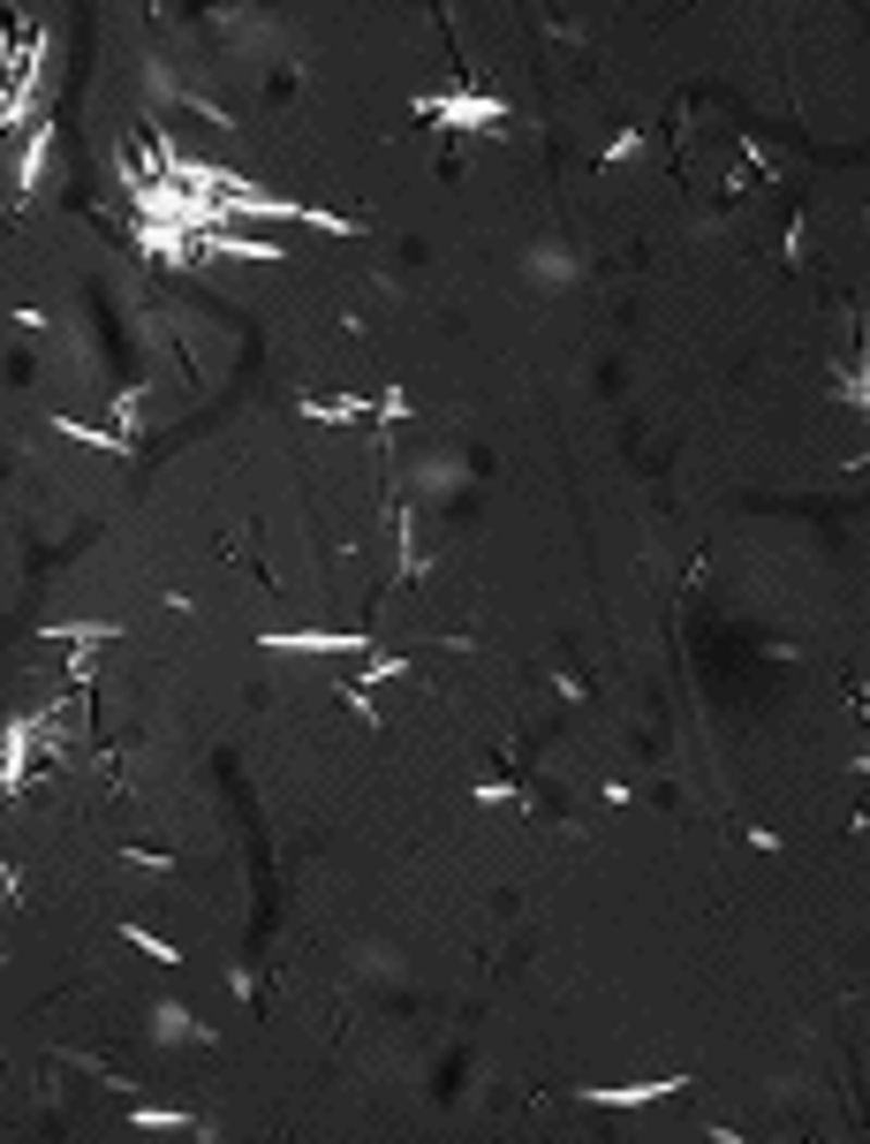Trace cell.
<instances>
[{
  "instance_id": "obj_13",
  "label": "cell",
  "mask_w": 870,
  "mask_h": 1144,
  "mask_svg": "<svg viewBox=\"0 0 870 1144\" xmlns=\"http://www.w3.org/2000/svg\"><path fill=\"white\" fill-rule=\"evenodd\" d=\"M379 417H387V425H402V417H409V394H402V387H387V394H379Z\"/></svg>"
},
{
  "instance_id": "obj_11",
  "label": "cell",
  "mask_w": 870,
  "mask_h": 1144,
  "mask_svg": "<svg viewBox=\"0 0 870 1144\" xmlns=\"http://www.w3.org/2000/svg\"><path fill=\"white\" fill-rule=\"evenodd\" d=\"M394 674H409V659L379 653V659H371V667H364V682H356V690H371V682H394Z\"/></svg>"
},
{
  "instance_id": "obj_7",
  "label": "cell",
  "mask_w": 870,
  "mask_h": 1144,
  "mask_svg": "<svg viewBox=\"0 0 870 1144\" xmlns=\"http://www.w3.org/2000/svg\"><path fill=\"white\" fill-rule=\"evenodd\" d=\"M46 637H61V645H107V637H122L114 622H53Z\"/></svg>"
},
{
  "instance_id": "obj_6",
  "label": "cell",
  "mask_w": 870,
  "mask_h": 1144,
  "mask_svg": "<svg viewBox=\"0 0 870 1144\" xmlns=\"http://www.w3.org/2000/svg\"><path fill=\"white\" fill-rule=\"evenodd\" d=\"M61 433H69V440H84V448H99V455H130V440H122V433H99V425H76V417H61Z\"/></svg>"
},
{
  "instance_id": "obj_10",
  "label": "cell",
  "mask_w": 870,
  "mask_h": 1144,
  "mask_svg": "<svg viewBox=\"0 0 870 1144\" xmlns=\"http://www.w3.org/2000/svg\"><path fill=\"white\" fill-rule=\"evenodd\" d=\"M151 1031H159V1038H205V1031H197L182 1008H159V1015H151Z\"/></svg>"
},
{
  "instance_id": "obj_9",
  "label": "cell",
  "mask_w": 870,
  "mask_h": 1144,
  "mask_svg": "<svg viewBox=\"0 0 870 1144\" xmlns=\"http://www.w3.org/2000/svg\"><path fill=\"white\" fill-rule=\"evenodd\" d=\"M130 1122L137 1130H189V1115H174V1107H130Z\"/></svg>"
},
{
  "instance_id": "obj_5",
  "label": "cell",
  "mask_w": 870,
  "mask_h": 1144,
  "mask_svg": "<svg viewBox=\"0 0 870 1144\" xmlns=\"http://www.w3.org/2000/svg\"><path fill=\"white\" fill-rule=\"evenodd\" d=\"M46 153H53V130L38 122V130L23 137V160H15V190H23V197L38 190V174H46Z\"/></svg>"
},
{
  "instance_id": "obj_12",
  "label": "cell",
  "mask_w": 870,
  "mask_h": 1144,
  "mask_svg": "<svg viewBox=\"0 0 870 1144\" xmlns=\"http://www.w3.org/2000/svg\"><path fill=\"white\" fill-rule=\"evenodd\" d=\"M538 281H568V251H538Z\"/></svg>"
},
{
  "instance_id": "obj_2",
  "label": "cell",
  "mask_w": 870,
  "mask_h": 1144,
  "mask_svg": "<svg viewBox=\"0 0 870 1144\" xmlns=\"http://www.w3.org/2000/svg\"><path fill=\"white\" fill-rule=\"evenodd\" d=\"M273 653H371V637H333V630H273Z\"/></svg>"
},
{
  "instance_id": "obj_8",
  "label": "cell",
  "mask_w": 870,
  "mask_h": 1144,
  "mask_svg": "<svg viewBox=\"0 0 870 1144\" xmlns=\"http://www.w3.org/2000/svg\"><path fill=\"white\" fill-rule=\"evenodd\" d=\"M130 948L151 956V963H182V948H174V940H159V933H145V925H130Z\"/></svg>"
},
{
  "instance_id": "obj_4",
  "label": "cell",
  "mask_w": 870,
  "mask_h": 1144,
  "mask_svg": "<svg viewBox=\"0 0 870 1144\" xmlns=\"http://www.w3.org/2000/svg\"><path fill=\"white\" fill-rule=\"evenodd\" d=\"M303 417H318V425H356V417H371V394H303Z\"/></svg>"
},
{
  "instance_id": "obj_3",
  "label": "cell",
  "mask_w": 870,
  "mask_h": 1144,
  "mask_svg": "<svg viewBox=\"0 0 870 1144\" xmlns=\"http://www.w3.org/2000/svg\"><path fill=\"white\" fill-rule=\"evenodd\" d=\"M674 1084H682V1076H674ZM674 1084H666V1076H651V1084H590L583 1099H590V1107H651V1099H666Z\"/></svg>"
},
{
  "instance_id": "obj_1",
  "label": "cell",
  "mask_w": 870,
  "mask_h": 1144,
  "mask_svg": "<svg viewBox=\"0 0 870 1144\" xmlns=\"http://www.w3.org/2000/svg\"><path fill=\"white\" fill-rule=\"evenodd\" d=\"M417 114H432L446 130H500V99L492 92H417Z\"/></svg>"
}]
</instances>
